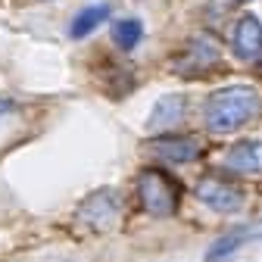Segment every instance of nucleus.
<instances>
[{
	"label": "nucleus",
	"instance_id": "obj_7",
	"mask_svg": "<svg viewBox=\"0 0 262 262\" xmlns=\"http://www.w3.org/2000/svg\"><path fill=\"white\" fill-rule=\"evenodd\" d=\"M231 50L244 62H253V59L262 56V22L253 13L237 19V25L231 31Z\"/></svg>",
	"mask_w": 262,
	"mask_h": 262
},
{
	"label": "nucleus",
	"instance_id": "obj_14",
	"mask_svg": "<svg viewBox=\"0 0 262 262\" xmlns=\"http://www.w3.org/2000/svg\"><path fill=\"white\" fill-rule=\"evenodd\" d=\"M241 4H247V0H241Z\"/></svg>",
	"mask_w": 262,
	"mask_h": 262
},
{
	"label": "nucleus",
	"instance_id": "obj_9",
	"mask_svg": "<svg viewBox=\"0 0 262 262\" xmlns=\"http://www.w3.org/2000/svg\"><path fill=\"white\" fill-rule=\"evenodd\" d=\"M184 113H187V97L184 94H166L156 100V106L147 119V128L150 131H169V128L184 122Z\"/></svg>",
	"mask_w": 262,
	"mask_h": 262
},
{
	"label": "nucleus",
	"instance_id": "obj_6",
	"mask_svg": "<svg viewBox=\"0 0 262 262\" xmlns=\"http://www.w3.org/2000/svg\"><path fill=\"white\" fill-rule=\"evenodd\" d=\"M147 150L162 159V162H172V166H184V162H193L196 156L203 153L200 138L193 135H159L147 144Z\"/></svg>",
	"mask_w": 262,
	"mask_h": 262
},
{
	"label": "nucleus",
	"instance_id": "obj_5",
	"mask_svg": "<svg viewBox=\"0 0 262 262\" xmlns=\"http://www.w3.org/2000/svg\"><path fill=\"white\" fill-rule=\"evenodd\" d=\"M122 215V200L113 187H103V190H94L88 200L78 206V222L91 231H110V228L119 222Z\"/></svg>",
	"mask_w": 262,
	"mask_h": 262
},
{
	"label": "nucleus",
	"instance_id": "obj_11",
	"mask_svg": "<svg viewBox=\"0 0 262 262\" xmlns=\"http://www.w3.org/2000/svg\"><path fill=\"white\" fill-rule=\"evenodd\" d=\"M106 19H110V7H106V4L84 7L81 13H75V19H72V25H69V38H72V41H81V38L94 35V31L100 28Z\"/></svg>",
	"mask_w": 262,
	"mask_h": 262
},
{
	"label": "nucleus",
	"instance_id": "obj_2",
	"mask_svg": "<svg viewBox=\"0 0 262 262\" xmlns=\"http://www.w3.org/2000/svg\"><path fill=\"white\" fill-rule=\"evenodd\" d=\"M138 200L141 209L153 219H169L178 212L181 203V184L162 169H144L138 175Z\"/></svg>",
	"mask_w": 262,
	"mask_h": 262
},
{
	"label": "nucleus",
	"instance_id": "obj_3",
	"mask_svg": "<svg viewBox=\"0 0 262 262\" xmlns=\"http://www.w3.org/2000/svg\"><path fill=\"white\" fill-rule=\"evenodd\" d=\"M222 62V47L215 38L209 35H196L184 44V50L175 56V72L184 78H196V75H206L212 72L215 66Z\"/></svg>",
	"mask_w": 262,
	"mask_h": 262
},
{
	"label": "nucleus",
	"instance_id": "obj_13",
	"mask_svg": "<svg viewBox=\"0 0 262 262\" xmlns=\"http://www.w3.org/2000/svg\"><path fill=\"white\" fill-rule=\"evenodd\" d=\"M7 110H10V103H0V119L7 116Z\"/></svg>",
	"mask_w": 262,
	"mask_h": 262
},
{
	"label": "nucleus",
	"instance_id": "obj_10",
	"mask_svg": "<svg viewBox=\"0 0 262 262\" xmlns=\"http://www.w3.org/2000/svg\"><path fill=\"white\" fill-rule=\"evenodd\" d=\"M225 169L237 175H262V141H241L225 153Z\"/></svg>",
	"mask_w": 262,
	"mask_h": 262
},
{
	"label": "nucleus",
	"instance_id": "obj_8",
	"mask_svg": "<svg viewBox=\"0 0 262 262\" xmlns=\"http://www.w3.org/2000/svg\"><path fill=\"white\" fill-rule=\"evenodd\" d=\"M253 241H262V219H259V222H250V225H241V228H234V231H228V234H222V237L209 247L206 262H228L241 247H247V244H253Z\"/></svg>",
	"mask_w": 262,
	"mask_h": 262
},
{
	"label": "nucleus",
	"instance_id": "obj_12",
	"mask_svg": "<svg viewBox=\"0 0 262 262\" xmlns=\"http://www.w3.org/2000/svg\"><path fill=\"white\" fill-rule=\"evenodd\" d=\"M144 38V25L141 19H119L113 22V44L119 50H135Z\"/></svg>",
	"mask_w": 262,
	"mask_h": 262
},
{
	"label": "nucleus",
	"instance_id": "obj_1",
	"mask_svg": "<svg viewBox=\"0 0 262 262\" xmlns=\"http://www.w3.org/2000/svg\"><path fill=\"white\" fill-rule=\"evenodd\" d=\"M259 116H262V97L250 84H228L209 94L203 106V122L212 135H234Z\"/></svg>",
	"mask_w": 262,
	"mask_h": 262
},
{
	"label": "nucleus",
	"instance_id": "obj_4",
	"mask_svg": "<svg viewBox=\"0 0 262 262\" xmlns=\"http://www.w3.org/2000/svg\"><path fill=\"white\" fill-rule=\"evenodd\" d=\"M196 200H200L206 209L219 212V215H231V212H241L244 203H247V196L237 184L231 181H225L219 175H206L196 181Z\"/></svg>",
	"mask_w": 262,
	"mask_h": 262
}]
</instances>
